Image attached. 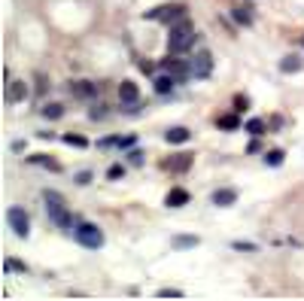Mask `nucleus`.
Masks as SVG:
<instances>
[{"mask_svg": "<svg viewBox=\"0 0 304 301\" xmlns=\"http://www.w3.org/2000/svg\"><path fill=\"white\" fill-rule=\"evenodd\" d=\"M43 201H46V210H49V216H52V222L58 225V228H64V231H73V225L79 222L67 207H64V198L58 195V192H52V189H46L43 192Z\"/></svg>", "mask_w": 304, "mask_h": 301, "instance_id": "f257e3e1", "label": "nucleus"}, {"mask_svg": "<svg viewBox=\"0 0 304 301\" xmlns=\"http://www.w3.org/2000/svg\"><path fill=\"white\" fill-rule=\"evenodd\" d=\"M195 40H198V34H195L192 21L180 18L177 24H171V37H167V52H171V55H180V52L192 49V46H195Z\"/></svg>", "mask_w": 304, "mask_h": 301, "instance_id": "f03ea898", "label": "nucleus"}, {"mask_svg": "<svg viewBox=\"0 0 304 301\" xmlns=\"http://www.w3.org/2000/svg\"><path fill=\"white\" fill-rule=\"evenodd\" d=\"M73 238H76V244L85 247V250H100V247H104V231H100L94 222H76Z\"/></svg>", "mask_w": 304, "mask_h": 301, "instance_id": "7ed1b4c3", "label": "nucleus"}, {"mask_svg": "<svg viewBox=\"0 0 304 301\" xmlns=\"http://www.w3.org/2000/svg\"><path fill=\"white\" fill-rule=\"evenodd\" d=\"M6 222L15 231V238H27L30 235V216H27L24 207H9L6 210Z\"/></svg>", "mask_w": 304, "mask_h": 301, "instance_id": "20e7f679", "label": "nucleus"}, {"mask_svg": "<svg viewBox=\"0 0 304 301\" xmlns=\"http://www.w3.org/2000/svg\"><path fill=\"white\" fill-rule=\"evenodd\" d=\"M189 67H192V76H198V79H207L210 73H213V55L207 52V49H201L192 61H189Z\"/></svg>", "mask_w": 304, "mask_h": 301, "instance_id": "39448f33", "label": "nucleus"}, {"mask_svg": "<svg viewBox=\"0 0 304 301\" xmlns=\"http://www.w3.org/2000/svg\"><path fill=\"white\" fill-rule=\"evenodd\" d=\"M143 18H158V21H167V24H177V18H183V6H180V3H167V6H158V9L146 12Z\"/></svg>", "mask_w": 304, "mask_h": 301, "instance_id": "423d86ee", "label": "nucleus"}, {"mask_svg": "<svg viewBox=\"0 0 304 301\" xmlns=\"http://www.w3.org/2000/svg\"><path fill=\"white\" fill-rule=\"evenodd\" d=\"M119 97H122V107H128V110H137L140 107V88H137V82H122L119 85Z\"/></svg>", "mask_w": 304, "mask_h": 301, "instance_id": "0eeeda50", "label": "nucleus"}, {"mask_svg": "<svg viewBox=\"0 0 304 301\" xmlns=\"http://www.w3.org/2000/svg\"><path fill=\"white\" fill-rule=\"evenodd\" d=\"M161 67H164V70H167V73H174V76H177V79H180V82H183V79H189V76H192V67H189V64H186V61H180V58H174V61H171V58H167V61H164V64H161Z\"/></svg>", "mask_w": 304, "mask_h": 301, "instance_id": "6e6552de", "label": "nucleus"}, {"mask_svg": "<svg viewBox=\"0 0 304 301\" xmlns=\"http://www.w3.org/2000/svg\"><path fill=\"white\" fill-rule=\"evenodd\" d=\"M234 201H238V192H234V189H216V192H213V204H216V207H231Z\"/></svg>", "mask_w": 304, "mask_h": 301, "instance_id": "1a4fd4ad", "label": "nucleus"}, {"mask_svg": "<svg viewBox=\"0 0 304 301\" xmlns=\"http://www.w3.org/2000/svg\"><path fill=\"white\" fill-rule=\"evenodd\" d=\"M21 97H27V82H9V88H6V101H9V104H18Z\"/></svg>", "mask_w": 304, "mask_h": 301, "instance_id": "9d476101", "label": "nucleus"}, {"mask_svg": "<svg viewBox=\"0 0 304 301\" xmlns=\"http://www.w3.org/2000/svg\"><path fill=\"white\" fill-rule=\"evenodd\" d=\"M164 204H167V207H186V204H189V192H186V189H171L167 198H164Z\"/></svg>", "mask_w": 304, "mask_h": 301, "instance_id": "9b49d317", "label": "nucleus"}, {"mask_svg": "<svg viewBox=\"0 0 304 301\" xmlns=\"http://www.w3.org/2000/svg\"><path fill=\"white\" fill-rule=\"evenodd\" d=\"M70 88H73V94H76V97H94V94H97V85H94V82H88V79L73 82Z\"/></svg>", "mask_w": 304, "mask_h": 301, "instance_id": "f8f14e48", "label": "nucleus"}, {"mask_svg": "<svg viewBox=\"0 0 304 301\" xmlns=\"http://www.w3.org/2000/svg\"><path fill=\"white\" fill-rule=\"evenodd\" d=\"M177 82H180V79H177L174 73H164V76H158V79H155V91H158V94H167V91H174V85H177Z\"/></svg>", "mask_w": 304, "mask_h": 301, "instance_id": "ddd939ff", "label": "nucleus"}, {"mask_svg": "<svg viewBox=\"0 0 304 301\" xmlns=\"http://www.w3.org/2000/svg\"><path fill=\"white\" fill-rule=\"evenodd\" d=\"M189 137H192V131H189V128H183V125H180V128L164 131V140H167V143H186Z\"/></svg>", "mask_w": 304, "mask_h": 301, "instance_id": "4468645a", "label": "nucleus"}, {"mask_svg": "<svg viewBox=\"0 0 304 301\" xmlns=\"http://www.w3.org/2000/svg\"><path fill=\"white\" fill-rule=\"evenodd\" d=\"M198 244H201V238H195V235H174V250H192Z\"/></svg>", "mask_w": 304, "mask_h": 301, "instance_id": "2eb2a0df", "label": "nucleus"}, {"mask_svg": "<svg viewBox=\"0 0 304 301\" xmlns=\"http://www.w3.org/2000/svg\"><path fill=\"white\" fill-rule=\"evenodd\" d=\"M304 67V58H298V55H286L283 61H280V70L283 73H298Z\"/></svg>", "mask_w": 304, "mask_h": 301, "instance_id": "dca6fc26", "label": "nucleus"}, {"mask_svg": "<svg viewBox=\"0 0 304 301\" xmlns=\"http://www.w3.org/2000/svg\"><path fill=\"white\" fill-rule=\"evenodd\" d=\"M231 18H234L238 24H244V27H250V24H253V12H250V6H247V9L234 6V9H231Z\"/></svg>", "mask_w": 304, "mask_h": 301, "instance_id": "f3484780", "label": "nucleus"}, {"mask_svg": "<svg viewBox=\"0 0 304 301\" xmlns=\"http://www.w3.org/2000/svg\"><path fill=\"white\" fill-rule=\"evenodd\" d=\"M30 164H43V168H49V171H61V164H58L55 158H49V155H30Z\"/></svg>", "mask_w": 304, "mask_h": 301, "instance_id": "a211bd4d", "label": "nucleus"}, {"mask_svg": "<svg viewBox=\"0 0 304 301\" xmlns=\"http://www.w3.org/2000/svg\"><path fill=\"white\" fill-rule=\"evenodd\" d=\"M43 116H46V119H61V116H64V107H61V104H46V107H43Z\"/></svg>", "mask_w": 304, "mask_h": 301, "instance_id": "6ab92c4d", "label": "nucleus"}, {"mask_svg": "<svg viewBox=\"0 0 304 301\" xmlns=\"http://www.w3.org/2000/svg\"><path fill=\"white\" fill-rule=\"evenodd\" d=\"M265 164H268V168H280V164H283V149H271V152L265 155Z\"/></svg>", "mask_w": 304, "mask_h": 301, "instance_id": "aec40b11", "label": "nucleus"}, {"mask_svg": "<svg viewBox=\"0 0 304 301\" xmlns=\"http://www.w3.org/2000/svg\"><path fill=\"white\" fill-rule=\"evenodd\" d=\"M244 128H247V131H250L253 137H259V134H265V122H262V119H250V122H247Z\"/></svg>", "mask_w": 304, "mask_h": 301, "instance_id": "412c9836", "label": "nucleus"}, {"mask_svg": "<svg viewBox=\"0 0 304 301\" xmlns=\"http://www.w3.org/2000/svg\"><path fill=\"white\" fill-rule=\"evenodd\" d=\"M189 164H192V155H189V152H183V155H180L177 161H171L167 168H171V171H186Z\"/></svg>", "mask_w": 304, "mask_h": 301, "instance_id": "4be33fe9", "label": "nucleus"}, {"mask_svg": "<svg viewBox=\"0 0 304 301\" xmlns=\"http://www.w3.org/2000/svg\"><path fill=\"white\" fill-rule=\"evenodd\" d=\"M238 125H241V119H238L234 113H231V116H222V119H219V128H228V131H234Z\"/></svg>", "mask_w": 304, "mask_h": 301, "instance_id": "5701e85b", "label": "nucleus"}, {"mask_svg": "<svg viewBox=\"0 0 304 301\" xmlns=\"http://www.w3.org/2000/svg\"><path fill=\"white\" fill-rule=\"evenodd\" d=\"M64 143H70V146H88V140L82 134H64Z\"/></svg>", "mask_w": 304, "mask_h": 301, "instance_id": "b1692460", "label": "nucleus"}, {"mask_svg": "<svg viewBox=\"0 0 304 301\" xmlns=\"http://www.w3.org/2000/svg\"><path fill=\"white\" fill-rule=\"evenodd\" d=\"M231 247H234V250H241V253H256V250H259L256 244H244V241H234Z\"/></svg>", "mask_w": 304, "mask_h": 301, "instance_id": "393cba45", "label": "nucleus"}, {"mask_svg": "<svg viewBox=\"0 0 304 301\" xmlns=\"http://www.w3.org/2000/svg\"><path fill=\"white\" fill-rule=\"evenodd\" d=\"M122 174H125V168H122V164H113V168L107 171V177H110V180H119Z\"/></svg>", "mask_w": 304, "mask_h": 301, "instance_id": "a878e982", "label": "nucleus"}, {"mask_svg": "<svg viewBox=\"0 0 304 301\" xmlns=\"http://www.w3.org/2000/svg\"><path fill=\"white\" fill-rule=\"evenodd\" d=\"M76 183H79V186H88V183H91V171H79V174H76Z\"/></svg>", "mask_w": 304, "mask_h": 301, "instance_id": "bb28decb", "label": "nucleus"}, {"mask_svg": "<svg viewBox=\"0 0 304 301\" xmlns=\"http://www.w3.org/2000/svg\"><path fill=\"white\" fill-rule=\"evenodd\" d=\"M128 158H131V164H143V152H140V149H131Z\"/></svg>", "mask_w": 304, "mask_h": 301, "instance_id": "cd10ccee", "label": "nucleus"}, {"mask_svg": "<svg viewBox=\"0 0 304 301\" xmlns=\"http://www.w3.org/2000/svg\"><path fill=\"white\" fill-rule=\"evenodd\" d=\"M88 116H91V119H104V116H107L104 104H100V107H91V113H88Z\"/></svg>", "mask_w": 304, "mask_h": 301, "instance_id": "c85d7f7f", "label": "nucleus"}, {"mask_svg": "<svg viewBox=\"0 0 304 301\" xmlns=\"http://www.w3.org/2000/svg\"><path fill=\"white\" fill-rule=\"evenodd\" d=\"M158 295H161V298H171V295H174V298H180V295H183V292H180V289H161V292H158Z\"/></svg>", "mask_w": 304, "mask_h": 301, "instance_id": "c756f323", "label": "nucleus"}, {"mask_svg": "<svg viewBox=\"0 0 304 301\" xmlns=\"http://www.w3.org/2000/svg\"><path fill=\"white\" fill-rule=\"evenodd\" d=\"M134 143H137V140H134V137H122V140H119V146H122V149H131V146H134Z\"/></svg>", "mask_w": 304, "mask_h": 301, "instance_id": "7c9ffc66", "label": "nucleus"}, {"mask_svg": "<svg viewBox=\"0 0 304 301\" xmlns=\"http://www.w3.org/2000/svg\"><path fill=\"white\" fill-rule=\"evenodd\" d=\"M301 43H304V40H301Z\"/></svg>", "mask_w": 304, "mask_h": 301, "instance_id": "2f4dec72", "label": "nucleus"}]
</instances>
